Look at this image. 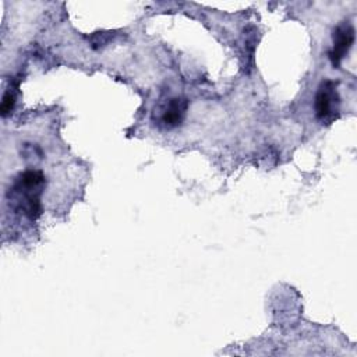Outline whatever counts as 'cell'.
Here are the masks:
<instances>
[{
  "label": "cell",
  "instance_id": "7a4b0ae2",
  "mask_svg": "<svg viewBox=\"0 0 357 357\" xmlns=\"http://www.w3.org/2000/svg\"><path fill=\"white\" fill-rule=\"evenodd\" d=\"M353 43H354V28L349 21H346L333 31V47L329 53V57L335 67L340 64V61L347 54Z\"/></svg>",
  "mask_w": 357,
  "mask_h": 357
},
{
  "label": "cell",
  "instance_id": "277c9868",
  "mask_svg": "<svg viewBox=\"0 0 357 357\" xmlns=\"http://www.w3.org/2000/svg\"><path fill=\"white\" fill-rule=\"evenodd\" d=\"M14 103H15V93L13 89H8L4 92L3 95V100H1V105H0V112H1V116L6 117L14 107Z\"/></svg>",
  "mask_w": 357,
  "mask_h": 357
},
{
  "label": "cell",
  "instance_id": "3957f363",
  "mask_svg": "<svg viewBox=\"0 0 357 357\" xmlns=\"http://www.w3.org/2000/svg\"><path fill=\"white\" fill-rule=\"evenodd\" d=\"M187 112V100L183 98H173L169 100L166 109L162 113V123L169 127H177L178 124H181L184 116Z\"/></svg>",
  "mask_w": 357,
  "mask_h": 357
},
{
  "label": "cell",
  "instance_id": "6da1fadb",
  "mask_svg": "<svg viewBox=\"0 0 357 357\" xmlns=\"http://www.w3.org/2000/svg\"><path fill=\"white\" fill-rule=\"evenodd\" d=\"M339 95L336 82L325 79L321 82L315 96V114L321 121H332L337 117Z\"/></svg>",
  "mask_w": 357,
  "mask_h": 357
}]
</instances>
